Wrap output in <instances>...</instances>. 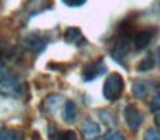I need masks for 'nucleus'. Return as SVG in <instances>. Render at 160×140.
I'll use <instances>...</instances> for the list:
<instances>
[{"label": "nucleus", "mask_w": 160, "mask_h": 140, "mask_svg": "<svg viewBox=\"0 0 160 140\" xmlns=\"http://www.w3.org/2000/svg\"><path fill=\"white\" fill-rule=\"evenodd\" d=\"M128 52H129V40L128 38H122V40H119L117 45L112 49V57H114L115 61H121V62H122V59H124V56Z\"/></svg>", "instance_id": "39448f33"}, {"label": "nucleus", "mask_w": 160, "mask_h": 140, "mask_svg": "<svg viewBox=\"0 0 160 140\" xmlns=\"http://www.w3.org/2000/svg\"><path fill=\"white\" fill-rule=\"evenodd\" d=\"M148 83L143 80H136L134 83H132V95H134L136 99H143L146 94H148Z\"/></svg>", "instance_id": "6e6552de"}, {"label": "nucleus", "mask_w": 160, "mask_h": 140, "mask_svg": "<svg viewBox=\"0 0 160 140\" xmlns=\"http://www.w3.org/2000/svg\"><path fill=\"white\" fill-rule=\"evenodd\" d=\"M157 64H158V67H160V47L157 49Z\"/></svg>", "instance_id": "aec40b11"}, {"label": "nucleus", "mask_w": 160, "mask_h": 140, "mask_svg": "<svg viewBox=\"0 0 160 140\" xmlns=\"http://www.w3.org/2000/svg\"><path fill=\"white\" fill-rule=\"evenodd\" d=\"M83 133H84L86 138L93 140V138H97V137L100 135V126H98L97 123L86 119V121H83Z\"/></svg>", "instance_id": "423d86ee"}, {"label": "nucleus", "mask_w": 160, "mask_h": 140, "mask_svg": "<svg viewBox=\"0 0 160 140\" xmlns=\"http://www.w3.org/2000/svg\"><path fill=\"white\" fill-rule=\"evenodd\" d=\"M150 40H152V33L150 31H138L136 36H134L136 49H145V47L150 43Z\"/></svg>", "instance_id": "1a4fd4ad"}, {"label": "nucleus", "mask_w": 160, "mask_h": 140, "mask_svg": "<svg viewBox=\"0 0 160 140\" xmlns=\"http://www.w3.org/2000/svg\"><path fill=\"white\" fill-rule=\"evenodd\" d=\"M155 125H157V128L160 130V112H157V116H155Z\"/></svg>", "instance_id": "6ab92c4d"}, {"label": "nucleus", "mask_w": 160, "mask_h": 140, "mask_svg": "<svg viewBox=\"0 0 160 140\" xmlns=\"http://www.w3.org/2000/svg\"><path fill=\"white\" fill-rule=\"evenodd\" d=\"M145 140H160V133L157 130H148L145 135Z\"/></svg>", "instance_id": "dca6fc26"}, {"label": "nucleus", "mask_w": 160, "mask_h": 140, "mask_svg": "<svg viewBox=\"0 0 160 140\" xmlns=\"http://www.w3.org/2000/svg\"><path fill=\"white\" fill-rule=\"evenodd\" d=\"M103 140H124V137L119 132H107L103 135Z\"/></svg>", "instance_id": "2eb2a0df"}, {"label": "nucleus", "mask_w": 160, "mask_h": 140, "mask_svg": "<svg viewBox=\"0 0 160 140\" xmlns=\"http://www.w3.org/2000/svg\"><path fill=\"white\" fill-rule=\"evenodd\" d=\"M122 90H124V80H122L121 74L117 73H112L107 76V80H105L103 83V95L107 100L114 102L117 100L119 97H121Z\"/></svg>", "instance_id": "f257e3e1"}, {"label": "nucleus", "mask_w": 160, "mask_h": 140, "mask_svg": "<svg viewBox=\"0 0 160 140\" xmlns=\"http://www.w3.org/2000/svg\"><path fill=\"white\" fill-rule=\"evenodd\" d=\"M7 73H9V71L5 69V66H4V64H2V62H0V78H2V76H5V74H7Z\"/></svg>", "instance_id": "a211bd4d"}, {"label": "nucleus", "mask_w": 160, "mask_h": 140, "mask_svg": "<svg viewBox=\"0 0 160 140\" xmlns=\"http://www.w3.org/2000/svg\"><path fill=\"white\" fill-rule=\"evenodd\" d=\"M152 66H153V57H146L138 64V71H148L152 69Z\"/></svg>", "instance_id": "4468645a"}, {"label": "nucleus", "mask_w": 160, "mask_h": 140, "mask_svg": "<svg viewBox=\"0 0 160 140\" xmlns=\"http://www.w3.org/2000/svg\"><path fill=\"white\" fill-rule=\"evenodd\" d=\"M24 45L28 47L29 50H33V52H42L47 47V40L42 38L40 35H36V33H33V35H29L24 38Z\"/></svg>", "instance_id": "20e7f679"}, {"label": "nucleus", "mask_w": 160, "mask_h": 140, "mask_svg": "<svg viewBox=\"0 0 160 140\" xmlns=\"http://www.w3.org/2000/svg\"><path fill=\"white\" fill-rule=\"evenodd\" d=\"M150 109H152L153 112H160V88L157 90V94L153 95L152 102H150Z\"/></svg>", "instance_id": "ddd939ff"}, {"label": "nucleus", "mask_w": 160, "mask_h": 140, "mask_svg": "<svg viewBox=\"0 0 160 140\" xmlns=\"http://www.w3.org/2000/svg\"><path fill=\"white\" fill-rule=\"evenodd\" d=\"M0 140H21V133L16 132V130H2L0 132Z\"/></svg>", "instance_id": "9b49d317"}, {"label": "nucleus", "mask_w": 160, "mask_h": 140, "mask_svg": "<svg viewBox=\"0 0 160 140\" xmlns=\"http://www.w3.org/2000/svg\"><path fill=\"white\" fill-rule=\"evenodd\" d=\"M124 118H126V123H128V126L131 130H138L143 123L141 112H139L134 105H128V107L124 109Z\"/></svg>", "instance_id": "f03ea898"}, {"label": "nucleus", "mask_w": 160, "mask_h": 140, "mask_svg": "<svg viewBox=\"0 0 160 140\" xmlns=\"http://www.w3.org/2000/svg\"><path fill=\"white\" fill-rule=\"evenodd\" d=\"M76 116H78L76 104H74V102H71V100H67L66 104H64V109H62V118L66 119L67 123H72L74 119H76Z\"/></svg>", "instance_id": "0eeeda50"}, {"label": "nucleus", "mask_w": 160, "mask_h": 140, "mask_svg": "<svg viewBox=\"0 0 160 140\" xmlns=\"http://www.w3.org/2000/svg\"><path fill=\"white\" fill-rule=\"evenodd\" d=\"M105 71H107V66H105V62L100 59V61H97L95 64H91V66H88L86 69H84L83 78H84V81H91V80H95V78H98L100 74H103Z\"/></svg>", "instance_id": "7ed1b4c3"}, {"label": "nucleus", "mask_w": 160, "mask_h": 140, "mask_svg": "<svg viewBox=\"0 0 160 140\" xmlns=\"http://www.w3.org/2000/svg\"><path fill=\"white\" fill-rule=\"evenodd\" d=\"M53 140H78V135L72 130H66V132H60L53 137Z\"/></svg>", "instance_id": "f8f14e48"}, {"label": "nucleus", "mask_w": 160, "mask_h": 140, "mask_svg": "<svg viewBox=\"0 0 160 140\" xmlns=\"http://www.w3.org/2000/svg\"><path fill=\"white\" fill-rule=\"evenodd\" d=\"M66 5H69V7H79V5H83L86 0H62Z\"/></svg>", "instance_id": "f3484780"}, {"label": "nucleus", "mask_w": 160, "mask_h": 140, "mask_svg": "<svg viewBox=\"0 0 160 140\" xmlns=\"http://www.w3.org/2000/svg\"><path fill=\"white\" fill-rule=\"evenodd\" d=\"M64 40L67 43H76L78 45V40H83V36H81V31L78 28H69L64 35Z\"/></svg>", "instance_id": "9d476101"}]
</instances>
